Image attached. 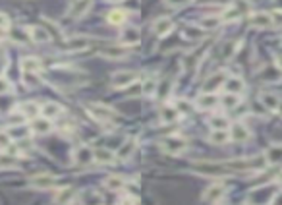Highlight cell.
Masks as SVG:
<instances>
[{"instance_id":"b9f144b4","label":"cell","mask_w":282,"mask_h":205,"mask_svg":"<svg viewBox=\"0 0 282 205\" xmlns=\"http://www.w3.org/2000/svg\"><path fill=\"white\" fill-rule=\"evenodd\" d=\"M23 83H25V85H29V87L39 85V83H41L39 74H23Z\"/></svg>"},{"instance_id":"cb8c5ba5","label":"cell","mask_w":282,"mask_h":205,"mask_svg":"<svg viewBox=\"0 0 282 205\" xmlns=\"http://www.w3.org/2000/svg\"><path fill=\"white\" fill-rule=\"evenodd\" d=\"M20 112H21V116L23 118H37V114H41V107L37 105V103H21L20 105Z\"/></svg>"},{"instance_id":"4dcf8cb0","label":"cell","mask_w":282,"mask_h":205,"mask_svg":"<svg viewBox=\"0 0 282 205\" xmlns=\"http://www.w3.org/2000/svg\"><path fill=\"white\" fill-rule=\"evenodd\" d=\"M76 190L72 188V186H68V188H64V190H60L58 195H56V203L58 205H68L74 197H76Z\"/></svg>"},{"instance_id":"7dc6e473","label":"cell","mask_w":282,"mask_h":205,"mask_svg":"<svg viewBox=\"0 0 282 205\" xmlns=\"http://www.w3.org/2000/svg\"><path fill=\"white\" fill-rule=\"evenodd\" d=\"M8 91H10V83L4 78H0V95H4V93H8Z\"/></svg>"},{"instance_id":"d590c367","label":"cell","mask_w":282,"mask_h":205,"mask_svg":"<svg viewBox=\"0 0 282 205\" xmlns=\"http://www.w3.org/2000/svg\"><path fill=\"white\" fill-rule=\"evenodd\" d=\"M184 37L187 41L203 39V30H199V27H185V30H184Z\"/></svg>"},{"instance_id":"ee69618b","label":"cell","mask_w":282,"mask_h":205,"mask_svg":"<svg viewBox=\"0 0 282 205\" xmlns=\"http://www.w3.org/2000/svg\"><path fill=\"white\" fill-rule=\"evenodd\" d=\"M8 27H10V18L0 12V30H8Z\"/></svg>"},{"instance_id":"ac0fdd59","label":"cell","mask_w":282,"mask_h":205,"mask_svg":"<svg viewBox=\"0 0 282 205\" xmlns=\"http://www.w3.org/2000/svg\"><path fill=\"white\" fill-rule=\"evenodd\" d=\"M224 190H226V186H224L223 182H214L213 186H209V188L205 190L203 199L205 201H216V199H221L224 195Z\"/></svg>"},{"instance_id":"484cf974","label":"cell","mask_w":282,"mask_h":205,"mask_svg":"<svg viewBox=\"0 0 282 205\" xmlns=\"http://www.w3.org/2000/svg\"><path fill=\"white\" fill-rule=\"evenodd\" d=\"M79 203L81 205H103V197L97 194V192H93V190H87V192H83L81 197H79Z\"/></svg>"},{"instance_id":"7bdbcfd3","label":"cell","mask_w":282,"mask_h":205,"mask_svg":"<svg viewBox=\"0 0 282 205\" xmlns=\"http://www.w3.org/2000/svg\"><path fill=\"white\" fill-rule=\"evenodd\" d=\"M155 91H156L155 79H147L145 83L141 85V93H143V95H151V93H155Z\"/></svg>"},{"instance_id":"c3c4849f","label":"cell","mask_w":282,"mask_h":205,"mask_svg":"<svg viewBox=\"0 0 282 205\" xmlns=\"http://www.w3.org/2000/svg\"><path fill=\"white\" fill-rule=\"evenodd\" d=\"M272 20H274V25H282V10L272 12Z\"/></svg>"},{"instance_id":"f546056e","label":"cell","mask_w":282,"mask_h":205,"mask_svg":"<svg viewBox=\"0 0 282 205\" xmlns=\"http://www.w3.org/2000/svg\"><path fill=\"white\" fill-rule=\"evenodd\" d=\"M105 186H107L108 190H124L126 188V178H122V176H108L107 180H105Z\"/></svg>"},{"instance_id":"d6a6232c","label":"cell","mask_w":282,"mask_h":205,"mask_svg":"<svg viewBox=\"0 0 282 205\" xmlns=\"http://www.w3.org/2000/svg\"><path fill=\"white\" fill-rule=\"evenodd\" d=\"M108 23L110 25H122L124 21H126V12L124 10H112L108 14Z\"/></svg>"},{"instance_id":"5bb4252c","label":"cell","mask_w":282,"mask_h":205,"mask_svg":"<svg viewBox=\"0 0 282 205\" xmlns=\"http://www.w3.org/2000/svg\"><path fill=\"white\" fill-rule=\"evenodd\" d=\"M230 139L238 141V143H245L249 139V130L243 126L242 122H234L230 126Z\"/></svg>"},{"instance_id":"f1b7e54d","label":"cell","mask_w":282,"mask_h":205,"mask_svg":"<svg viewBox=\"0 0 282 205\" xmlns=\"http://www.w3.org/2000/svg\"><path fill=\"white\" fill-rule=\"evenodd\" d=\"M134 149H136V141L130 137V139H128V141H124V143L120 145V149H118V159H122V161L130 159V157H132V153H134Z\"/></svg>"},{"instance_id":"60d3db41","label":"cell","mask_w":282,"mask_h":205,"mask_svg":"<svg viewBox=\"0 0 282 205\" xmlns=\"http://www.w3.org/2000/svg\"><path fill=\"white\" fill-rule=\"evenodd\" d=\"M211 126H213L214 130H226V128H228V120L223 116H213L211 118Z\"/></svg>"},{"instance_id":"d6986e66","label":"cell","mask_w":282,"mask_h":205,"mask_svg":"<svg viewBox=\"0 0 282 205\" xmlns=\"http://www.w3.org/2000/svg\"><path fill=\"white\" fill-rule=\"evenodd\" d=\"M159 116L166 124H172V122H176L180 118V110H178V107H172V105H163L161 110H159Z\"/></svg>"},{"instance_id":"4316f807","label":"cell","mask_w":282,"mask_h":205,"mask_svg":"<svg viewBox=\"0 0 282 205\" xmlns=\"http://www.w3.org/2000/svg\"><path fill=\"white\" fill-rule=\"evenodd\" d=\"M41 114L45 118H49V120H52V118H56L58 114H62V107L56 105V103H45L41 107Z\"/></svg>"},{"instance_id":"83f0119b","label":"cell","mask_w":282,"mask_h":205,"mask_svg":"<svg viewBox=\"0 0 282 205\" xmlns=\"http://www.w3.org/2000/svg\"><path fill=\"white\" fill-rule=\"evenodd\" d=\"M89 6H91V0H76V2L72 4L70 16H74V18H79V16H83V14L89 10Z\"/></svg>"},{"instance_id":"9c48e42d","label":"cell","mask_w":282,"mask_h":205,"mask_svg":"<svg viewBox=\"0 0 282 205\" xmlns=\"http://www.w3.org/2000/svg\"><path fill=\"white\" fill-rule=\"evenodd\" d=\"M91 45V39L89 37H83V35H78V37H70L62 43V49L68 50V52H79V50L89 49Z\"/></svg>"},{"instance_id":"ffe728a7","label":"cell","mask_w":282,"mask_h":205,"mask_svg":"<svg viewBox=\"0 0 282 205\" xmlns=\"http://www.w3.org/2000/svg\"><path fill=\"white\" fill-rule=\"evenodd\" d=\"M224 91L226 93H232V95H240L243 93V89H245V83H243L242 78H228L224 79Z\"/></svg>"},{"instance_id":"277c9868","label":"cell","mask_w":282,"mask_h":205,"mask_svg":"<svg viewBox=\"0 0 282 205\" xmlns=\"http://www.w3.org/2000/svg\"><path fill=\"white\" fill-rule=\"evenodd\" d=\"M161 147L165 153H170V155H180L182 151L187 149V139L182 136H168L161 141Z\"/></svg>"},{"instance_id":"ab89813d","label":"cell","mask_w":282,"mask_h":205,"mask_svg":"<svg viewBox=\"0 0 282 205\" xmlns=\"http://www.w3.org/2000/svg\"><path fill=\"white\" fill-rule=\"evenodd\" d=\"M170 85H172V81H170V79H165V81H163L161 85H156V95H159L161 99H166V95H168V91L172 89Z\"/></svg>"},{"instance_id":"74e56055","label":"cell","mask_w":282,"mask_h":205,"mask_svg":"<svg viewBox=\"0 0 282 205\" xmlns=\"http://www.w3.org/2000/svg\"><path fill=\"white\" fill-rule=\"evenodd\" d=\"M221 23H223V20H221L218 16H207V18H203V20H201V25H203V27H207V30H213V27L221 25Z\"/></svg>"},{"instance_id":"8d00e7d4","label":"cell","mask_w":282,"mask_h":205,"mask_svg":"<svg viewBox=\"0 0 282 205\" xmlns=\"http://www.w3.org/2000/svg\"><path fill=\"white\" fill-rule=\"evenodd\" d=\"M240 103V95H232V93H226L223 97V107L224 108H236Z\"/></svg>"},{"instance_id":"8fae6325","label":"cell","mask_w":282,"mask_h":205,"mask_svg":"<svg viewBox=\"0 0 282 205\" xmlns=\"http://www.w3.org/2000/svg\"><path fill=\"white\" fill-rule=\"evenodd\" d=\"M20 68L23 74H39L43 64H41V60L37 56H23L20 60Z\"/></svg>"},{"instance_id":"681fc988","label":"cell","mask_w":282,"mask_h":205,"mask_svg":"<svg viewBox=\"0 0 282 205\" xmlns=\"http://www.w3.org/2000/svg\"><path fill=\"white\" fill-rule=\"evenodd\" d=\"M168 6H184V4H187L190 0H165Z\"/></svg>"},{"instance_id":"52a82bcc","label":"cell","mask_w":282,"mask_h":205,"mask_svg":"<svg viewBox=\"0 0 282 205\" xmlns=\"http://www.w3.org/2000/svg\"><path fill=\"white\" fill-rule=\"evenodd\" d=\"M247 21H249L252 27H257V30H267V27L274 25L272 14H269V12H252Z\"/></svg>"},{"instance_id":"4fadbf2b","label":"cell","mask_w":282,"mask_h":205,"mask_svg":"<svg viewBox=\"0 0 282 205\" xmlns=\"http://www.w3.org/2000/svg\"><path fill=\"white\" fill-rule=\"evenodd\" d=\"M50 130H52V124H50L49 118L45 116H37L31 120L29 124V132H33V134H41V136H45V134H49Z\"/></svg>"},{"instance_id":"f907efd6","label":"cell","mask_w":282,"mask_h":205,"mask_svg":"<svg viewBox=\"0 0 282 205\" xmlns=\"http://www.w3.org/2000/svg\"><path fill=\"white\" fill-rule=\"evenodd\" d=\"M276 114H280L282 116V97H280V101H278V107H276Z\"/></svg>"},{"instance_id":"e575fe53","label":"cell","mask_w":282,"mask_h":205,"mask_svg":"<svg viewBox=\"0 0 282 205\" xmlns=\"http://www.w3.org/2000/svg\"><path fill=\"white\" fill-rule=\"evenodd\" d=\"M6 134L10 136V139H23V137H27V130L23 126H12L6 130Z\"/></svg>"},{"instance_id":"bcb514c9","label":"cell","mask_w":282,"mask_h":205,"mask_svg":"<svg viewBox=\"0 0 282 205\" xmlns=\"http://www.w3.org/2000/svg\"><path fill=\"white\" fill-rule=\"evenodd\" d=\"M137 199L134 197V195H124L122 199H120V205H136Z\"/></svg>"},{"instance_id":"816d5d0a","label":"cell","mask_w":282,"mask_h":205,"mask_svg":"<svg viewBox=\"0 0 282 205\" xmlns=\"http://www.w3.org/2000/svg\"><path fill=\"white\" fill-rule=\"evenodd\" d=\"M276 66H278V70H282V54L276 58Z\"/></svg>"},{"instance_id":"7402d4cb","label":"cell","mask_w":282,"mask_h":205,"mask_svg":"<svg viewBox=\"0 0 282 205\" xmlns=\"http://www.w3.org/2000/svg\"><path fill=\"white\" fill-rule=\"evenodd\" d=\"M265 161L267 165H278L282 163V145H271L265 151Z\"/></svg>"},{"instance_id":"f5cc1de1","label":"cell","mask_w":282,"mask_h":205,"mask_svg":"<svg viewBox=\"0 0 282 205\" xmlns=\"http://www.w3.org/2000/svg\"><path fill=\"white\" fill-rule=\"evenodd\" d=\"M0 72H2V58H0Z\"/></svg>"},{"instance_id":"db71d44e","label":"cell","mask_w":282,"mask_h":205,"mask_svg":"<svg viewBox=\"0 0 282 205\" xmlns=\"http://www.w3.org/2000/svg\"><path fill=\"white\" fill-rule=\"evenodd\" d=\"M110 2H122V0H110Z\"/></svg>"},{"instance_id":"1f68e13d","label":"cell","mask_w":282,"mask_h":205,"mask_svg":"<svg viewBox=\"0 0 282 205\" xmlns=\"http://www.w3.org/2000/svg\"><path fill=\"white\" fill-rule=\"evenodd\" d=\"M228 139H230V134H226V130H213L211 136H209V141L214 145H223Z\"/></svg>"},{"instance_id":"7c38bea8","label":"cell","mask_w":282,"mask_h":205,"mask_svg":"<svg viewBox=\"0 0 282 205\" xmlns=\"http://www.w3.org/2000/svg\"><path fill=\"white\" fill-rule=\"evenodd\" d=\"M27 33H29V39L35 41V43H49L52 39L49 30L43 27V25H31V27H27Z\"/></svg>"},{"instance_id":"d4e9b609","label":"cell","mask_w":282,"mask_h":205,"mask_svg":"<svg viewBox=\"0 0 282 205\" xmlns=\"http://www.w3.org/2000/svg\"><path fill=\"white\" fill-rule=\"evenodd\" d=\"M278 101H280V97H278L276 93H271V91H263L261 93V103L265 105V108H269L272 112H276Z\"/></svg>"},{"instance_id":"836d02e7","label":"cell","mask_w":282,"mask_h":205,"mask_svg":"<svg viewBox=\"0 0 282 205\" xmlns=\"http://www.w3.org/2000/svg\"><path fill=\"white\" fill-rule=\"evenodd\" d=\"M18 157L16 155H8V153H4V155H0V168H14V166H18Z\"/></svg>"},{"instance_id":"2e32d148","label":"cell","mask_w":282,"mask_h":205,"mask_svg":"<svg viewBox=\"0 0 282 205\" xmlns=\"http://www.w3.org/2000/svg\"><path fill=\"white\" fill-rule=\"evenodd\" d=\"M216 105H218V97L214 93H203V95H199L195 99V107L201 108V110H211Z\"/></svg>"},{"instance_id":"603a6c76","label":"cell","mask_w":282,"mask_h":205,"mask_svg":"<svg viewBox=\"0 0 282 205\" xmlns=\"http://www.w3.org/2000/svg\"><path fill=\"white\" fill-rule=\"evenodd\" d=\"M128 52H130V49H128L126 45H114V47H108V49L103 50V54L112 60L124 58V56H128Z\"/></svg>"},{"instance_id":"7a4b0ae2","label":"cell","mask_w":282,"mask_h":205,"mask_svg":"<svg viewBox=\"0 0 282 205\" xmlns=\"http://www.w3.org/2000/svg\"><path fill=\"white\" fill-rule=\"evenodd\" d=\"M252 10V2L249 0H234L230 6H226L223 10L221 20L223 21H238L242 16L249 14Z\"/></svg>"},{"instance_id":"30bf717a","label":"cell","mask_w":282,"mask_h":205,"mask_svg":"<svg viewBox=\"0 0 282 205\" xmlns=\"http://www.w3.org/2000/svg\"><path fill=\"white\" fill-rule=\"evenodd\" d=\"M56 182H58V178L54 174H37L31 178V188H35V190H49V188H52V186H56Z\"/></svg>"},{"instance_id":"44dd1931","label":"cell","mask_w":282,"mask_h":205,"mask_svg":"<svg viewBox=\"0 0 282 205\" xmlns=\"http://www.w3.org/2000/svg\"><path fill=\"white\" fill-rule=\"evenodd\" d=\"M172 30H174V21L170 20V18H159V20L155 21L156 37H166Z\"/></svg>"},{"instance_id":"f35d334b","label":"cell","mask_w":282,"mask_h":205,"mask_svg":"<svg viewBox=\"0 0 282 205\" xmlns=\"http://www.w3.org/2000/svg\"><path fill=\"white\" fill-rule=\"evenodd\" d=\"M224 79V76L223 74H214V76H211V78L207 79V83H205V87H207V93L211 91V89H214V87H218L221 85V81Z\"/></svg>"},{"instance_id":"e0dca14e","label":"cell","mask_w":282,"mask_h":205,"mask_svg":"<svg viewBox=\"0 0 282 205\" xmlns=\"http://www.w3.org/2000/svg\"><path fill=\"white\" fill-rule=\"evenodd\" d=\"M139 39H141V31L137 30V27H126V30L120 33V43L122 45H136V43H139Z\"/></svg>"},{"instance_id":"5b68a950","label":"cell","mask_w":282,"mask_h":205,"mask_svg":"<svg viewBox=\"0 0 282 205\" xmlns=\"http://www.w3.org/2000/svg\"><path fill=\"white\" fill-rule=\"evenodd\" d=\"M141 79V74L139 72H116L114 76H112V79H110V83H112V87L116 89H122V87H130V85H134L136 81H139Z\"/></svg>"},{"instance_id":"8992f818","label":"cell","mask_w":282,"mask_h":205,"mask_svg":"<svg viewBox=\"0 0 282 205\" xmlns=\"http://www.w3.org/2000/svg\"><path fill=\"white\" fill-rule=\"evenodd\" d=\"M87 108H89V112L97 118V120H101V122H112V120H116L118 118L116 110L107 107V105H103V103H93V105H89Z\"/></svg>"},{"instance_id":"f6af8a7d","label":"cell","mask_w":282,"mask_h":205,"mask_svg":"<svg viewBox=\"0 0 282 205\" xmlns=\"http://www.w3.org/2000/svg\"><path fill=\"white\" fill-rule=\"evenodd\" d=\"M10 136L6 134V132H0V147H8L10 145Z\"/></svg>"},{"instance_id":"6da1fadb","label":"cell","mask_w":282,"mask_h":205,"mask_svg":"<svg viewBox=\"0 0 282 205\" xmlns=\"http://www.w3.org/2000/svg\"><path fill=\"white\" fill-rule=\"evenodd\" d=\"M276 195V184L271 182L267 186H259L247 194V205H271Z\"/></svg>"},{"instance_id":"9a60e30c","label":"cell","mask_w":282,"mask_h":205,"mask_svg":"<svg viewBox=\"0 0 282 205\" xmlns=\"http://www.w3.org/2000/svg\"><path fill=\"white\" fill-rule=\"evenodd\" d=\"M93 159H95V163H99V165H112L116 161V155L110 149H107V147H97L93 151Z\"/></svg>"},{"instance_id":"ba28073f","label":"cell","mask_w":282,"mask_h":205,"mask_svg":"<svg viewBox=\"0 0 282 205\" xmlns=\"http://www.w3.org/2000/svg\"><path fill=\"white\" fill-rule=\"evenodd\" d=\"M72 161L79 166H87L91 163H95V159H93V149L87 145H79L74 149V153H72Z\"/></svg>"},{"instance_id":"3957f363","label":"cell","mask_w":282,"mask_h":205,"mask_svg":"<svg viewBox=\"0 0 282 205\" xmlns=\"http://www.w3.org/2000/svg\"><path fill=\"white\" fill-rule=\"evenodd\" d=\"M194 170L197 174L203 176H211V178H218V176L230 174L232 170L224 163H211V161H199V163H194Z\"/></svg>"}]
</instances>
